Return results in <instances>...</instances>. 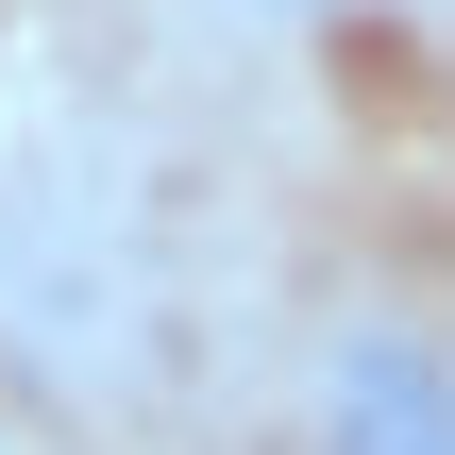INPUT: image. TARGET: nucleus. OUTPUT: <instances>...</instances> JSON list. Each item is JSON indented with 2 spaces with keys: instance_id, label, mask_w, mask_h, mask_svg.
Listing matches in <instances>:
<instances>
[{
  "instance_id": "nucleus-1",
  "label": "nucleus",
  "mask_w": 455,
  "mask_h": 455,
  "mask_svg": "<svg viewBox=\"0 0 455 455\" xmlns=\"http://www.w3.org/2000/svg\"><path fill=\"white\" fill-rule=\"evenodd\" d=\"M304 455H455V355L422 321H338L304 388Z\"/></svg>"
},
{
  "instance_id": "nucleus-2",
  "label": "nucleus",
  "mask_w": 455,
  "mask_h": 455,
  "mask_svg": "<svg viewBox=\"0 0 455 455\" xmlns=\"http://www.w3.org/2000/svg\"><path fill=\"white\" fill-rule=\"evenodd\" d=\"M253 17H355V0H253Z\"/></svg>"
}]
</instances>
